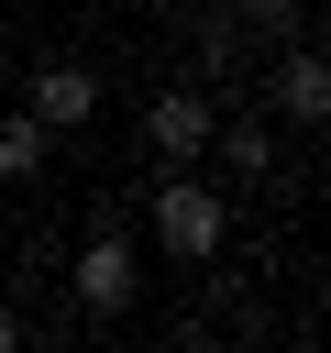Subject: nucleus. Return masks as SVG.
I'll list each match as a JSON object with an SVG mask.
<instances>
[{"mask_svg": "<svg viewBox=\"0 0 331 353\" xmlns=\"http://www.w3.org/2000/svg\"><path fill=\"white\" fill-rule=\"evenodd\" d=\"M154 243H166L177 265H210V254L232 243V210H221V188H199L188 165H166V188H154Z\"/></svg>", "mask_w": 331, "mask_h": 353, "instance_id": "obj_1", "label": "nucleus"}, {"mask_svg": "<svg viewBox=\"0 0 331 353\" xmlns=\"http://www.w3.org/2000/svg\"><path fill=\"white\" fill-rule=\"evenodd\" d=\"M132 287H143L132 243H121V232H88V243H77V309H88V320H121Z\"/></svg>", "mask_w": 331, "mask_h": 353, "instance_id": "obj_2", "label": "nucleus"}, {"mask_svg": "<svg viewBox=\"0 0 331 353\" xmlns=\"http://www.w3.org/2000/svg\"><path fill=\"white\" fill-rule=\"evenodd\" d=\"M22 110H33L44 132H88V121H99V77H88V66H33V77H22Z\"/></svg>", "mask_w": 331, "mask_h": 353, "instance_id": "obj_3", "label": "nucleus"}, {"mask_svg": "<svg viewBox=\"0 0 331 353\" xmlns=\"http://www.w3.org/2000/svg\"><path fill=\"white\" fill-rule=\"evenodd\" d=\"M210 121H221V110H210L199 88H166V99L143 110V143H154L166 165H188V154H210Z\"/></svg>", "mask_w": 331, "mask_h": 353, "instance_id": "obj_4", "label": "nucleus"}, {"mask_svg": "<svg viewBox=\"0 0 331 353\" xmlns=\"http://www.w3.org/2000/svg\"><path fill=\"white\" fill-rule=\"evenodd\" d=\"M265 99H276V121H320V110H331V66H320V44H287L276 77H265Z\"/></svg>", "mask_w": 331, "mask_h": 353, "instance_id": "obj_5", "label": "nucleus"}, {"mask_svg": "<svg viewBox=\"0 0 331 353\" xmlns=\"http://www.w3.org/2000/svg\"><path fill=\"white\" fill-rule=\"evenodd\" d=\"M44 154H55V132H44L33 110H0V176H11V188H33V176H44Z\"/></svg>", "mask_w": 331, "mask_h": 353, "instance_id": "obj_6", "label": "nucleus"}, {"mask_svg": "<svg viewBox=\"0 0 331 353\" xmlns=\"http://www.w3.org/2000/svg\"><path fill=\"white\" fill-rule=\"evenodd\" d=\"M210 143H221V165H232V176H265V165H276L265 121H210Z\"/></svg>", "mask_w": 331, "mask_h": 353, "instance_id": "obj_7", "label": "nucleus"}, {"mask_svg": "<svg viewBox=\"0 0 331 353\" xmlns=\"http://www.w3.org/2000/svg\"><path fill=\"white\" fill-rule=\"evenodd\" d=\"M243 33H298V0H221Z\"/></svg>", "mask_w": 331, "mask_h": 353, "instance_id": "obj_8", "label": "nucleus"}, {"mask_svg": "<svg viewBox=\"0 0 331 353\" xmlns=\"http://www.w3.org/2000/svg\"><path fill=\"white\" fill-rule=\"evenodd\" d=\"M11 342H22V320H11V309H0V353H11Z\"/></svg>", "mask_w": 331, "mask_h": 353, "instance_id": "obj_9", "label": "nucleus"}, {"mask_svg": "<svg viewBox=\"0 0 331 353\" xmlns=\"http://www.w3.org/2000/svg\"><path fill=\"white\" fill-rule=\"evenodd\" d=\"M0 99H11V66H0Z\"/></svg>", "mask_w": 331, "mask_h": 353, "instance_id": "obj_10", "label": "nucleus"}, {"mask_svg": "<svg viewBox=\"0 0 331 353\" xmlns=\"http://www.w3.org/2000/svg\"><path fill=\"white\" fill-rule=\"evenodd\" d=\"M188 11H210V0H188Z\"/></svg>", "mask_w": 331, "mask_h": 353, "instance_id": "obj_11", "label": "nucleus"}]
</instances>
